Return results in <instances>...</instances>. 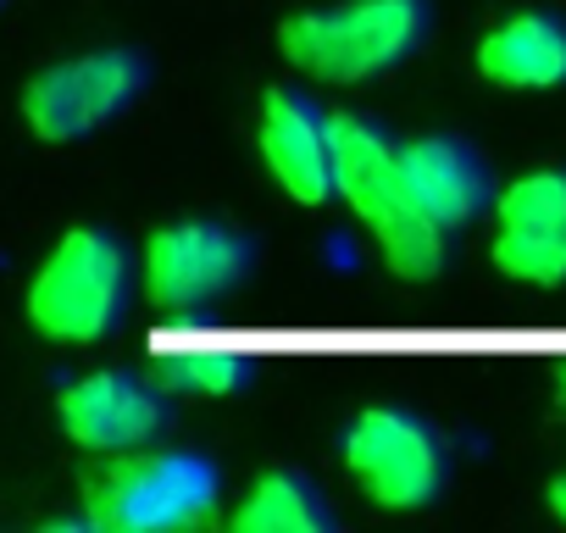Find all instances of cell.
<instances>
[{
  "label": "cell",
  "mask_w": 566,
  "mask_h": 533,
  "mask_svg": "<svg viewBox=\"0 0 566 533\" xmlns=\"http://www.w3.org/2000/svg\"><path fill=\"white\" fill-rule=\"evenodd\" d=\"M478 79L511 95H544L566 84V18L511 12L478 40Z\"/></svg>",
  "instance_id": "obj_12"
},
{
  "label": "cell",
  "mask_w": 566,
  "mask_h": 533,
  "mask_svg": "<svg viewBox=\"0 0 566 533\" xmlns=\"http://www.w3.org/2000/svg\"><path fill=\"white\" fill-rule=\"evenodd\" d=\"M222 472L172 445H139L123 456H106V467L84 483V516L106 533H172L200 527L217 516Z\"/></svg>",
  "instance_id": "obj_4"
},
{
  "label": "cell",
  "mask_w": 566,
  "mask_h": 533,
  "mask_svg": "<svg viewBox=\"0 0 566 533\" xmlns=\"http://www.w3.org/2000/svg\"><path fill=\"white\" fill-rule=\"evenodd\" d=\"M494 273L527 290H566V167H533L489 200Z\"/></svg>",
  "instance_id": "obj_8"
},
{
  "label": "cell",
  "mask_w": 566,
  "mask_h": 533,
  "mask_svg": "<svg viewBox=\"0 0 566 533\" xmlns=\"http://www.w3.org/2000/svg\"><path fill=\"white\" fill-rule=\"evenodd\" d=\"M255 150L272 173V184L295 206H328L334 200V112L295 90L277 84L261 95L255 117Z\"/></svg>",
  "instance_id": "obj_10"
},
{
  "label": "cell",
  "mask_w": 566,
  "mask_h": 533,
  "mask_svg": "<svg viewBox=\"0 0 566 533\" xmlns=\"http://www.w3.org/2000/svg\"><path fill=\"white\" fill-rule=\"evenodd\" d=\"M345 478L384 511H428L450 483L444 433L411 406H367L339 439Z\"/></svg>",
  "instance_id": "obj_5"
},
{
  "label": "cell",
  "mask_w": 566,
  "mask_h": 533,
  "mask_svg": "<svg viewBox=\"0 0 566 533\" xmlns=\"http://www.w3.org/2000/svg\"><path fill=\"white\" fill-rule=\"evenodd\" d=\"M334 200L356 211L384 266L400 284H433L450 261V233H439L400 189L395 139L356 112H334Z\"/></svg>",
  "instance_id": "obj_1"
},
{
  "label": "cell",
  "mask_w": 566,
  "mask_h": 533,
  "mask_svg": "<svg viewBox=\"0 0 566 533\" xmlns=\"http://www.w3.org/2000/svg\"><path fill=\"white\" fill-rule=\"evenodd\" d=\"M139 290V261L134 250L101 228V222H78L67 228L45 261L29 279V323L56 339V345H101L128 323Z\"/></svg>",
  "instance_id": "obj_3"
},
{
  "label": "cell",
  "mask_w": 566,
  "mask_h": 533,
  "mask_svg": "<svg viewBox=\"0 0 566 533\" xmlns=\"http://www.w3.org/2000/svg\"><path fill=\"white\" fill-rule=\"evenodd\" d=\"M233 533H328L334 511L317 489V478H306L301 467H266L244 500L228 511Z\"/></svg>",
  "instance_id": "obj_13"
},
{
  "label": "cell",
  "mask_w": 566,
  "mask_h": 533,
  "mask_svg": "<svg viewBox=\"0 0 566 533\" xmlns=\"http://www.w3.org/2000/svg\"><path fill=\"white\" fill-rule=\"evenodd\" d=\"M555 395H560V406H566V356L555 362Z\"/></svg>",
  "instance_id": "obj_16"
},
{
  "label": "cell",
  "mask_w": 566,
  "mask_h": 533,
  "mask_svg": "<svg viewBox=\"0 0 566 533\" xmlns=\"http://www.w3.org/2000/svg\"><path fill=\"white\" fill-rule=\"evenodd\" d=\"M395 173H400L406 200L439 233L472 228L489 211V200H494V173H489V161L461 134H411V139H395Z\"/></svg>",
  "instance_id": "obj_11"
},
{
  "label": "cell",
  "mask_w": 566,
  "mask_h": 533,
  "mask_svg": "<svg viewBox=\"0 0 566 533\" xmlns=\"http://www.w3.org/2000/svg\"><path fill=\"white\" fill-rule=\"evenodd\" d=\"M544 505H549V516H555V522L566 527V467H560V472L549 478V489H544Z\"/></svg>",
  "instance_id": "obj_15"
},
{
  "label": "cell",
  "mask_w": 566,
  "mask_h": 533,
  "mask_svg": "<svg viewBox=\"0 0 566 533\" xmlns=\"http://www.w3.org/2000/svg\"><path fill=\"white\" fill-rule=\"evenodd\" d=\"M433 29L428 0H334L277 23V51L306 84H367L422 51Z\"/></svg>",
  "instance_id": "obj_2"
},
{
  "label": "cell",
  "mask_w": 566,
  "mask_h": 533,
  "mask_svg": "<svg viewBox=\"0 0 566 533\" xmlns=\"http://www.w3.org/2000/svg\"><path fill=\"white\" fill-rule=\"evenodd\" d=\"M150 84V62L134 45H101L40 67L23 84V123L40 145H78L117 123Z\"/></svg>",
  "instance_id": "obj_6"
},
{
  "label": "cell",
  "mask_w": 566,
  "mask_h": 533,
  "mask_svg": "<svg viewBox=\"0 0 566 533\" xmlns=\"http://www.w3.org/2000/svg\"><path fill=\"white\" fill-rule=\"evenodd\" d=\"M56 422L62 433L90 456H123L139 445H156L172 428V395L128 367H95L56 389Z\"/></svg>",
  "instance_id": "obj_9"
},
{
  "label": "cell",
  "mask_w": 566,
  "mask_h": 533,
  "mask_svg": "<svg viewBox=\"0 0 566 533\" xmlns=\"http://www.w3.org/2000/svg\"><path fill=\"white\" fill-rule=\"evenodd\" d=\"M250 255H255L250 239L228 222H211V217L167 222L139 250V290L161 317L178 323V317L233 295L250 273Z\"/></svg>",
  "instance_id": "obj_7"
},
{
  "label": "cell",
  "mask_w": 566,
  "mask_h": 533,
  "mask_svg": "<svg viewBox=\"0 0 566 533\" xmlns=\"http://www.w3.org/2000/svg\"><path fill=\"white\" fill-rule=\"evenodd\" d=\"M250 373H255L250 345H233V339H172L156 351V367H150V378L167 395H195V400L239 395Z\"/></svg>",
  "instance_id": "obj_14"
}]
</instances>
